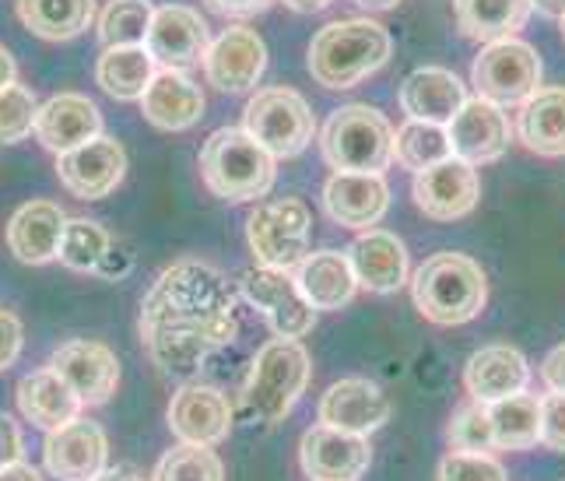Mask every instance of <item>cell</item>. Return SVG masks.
I'll list each match as a JSON object with an SVG mask.
<instances>
[{"label": "cell", "mask_w": 565, "mask_h": 481, "mask_svg": "<svg viewBox=\"0 0 565 481\" xmlns=\"http://www.w3.org/2000/svg\"><path fill=\"white\" fill-rule=\"evenodd\" d=\"M239 292L222 267L207 260H177L151 281L141 299V341L166 376H193L236 341Z\"/></svg>", "instance_id": "1"}, {"label": "cell", "mask_w": 565, "mask_h": 481, "mask_svg": "<svg viewBox=\"0 0 565 481\" xmlns=\"http://www.w3.org/2000/svg\"><path fill=\"white\" fill-rule=\"evenodd\" d=\"M390 53H394V40L380 22L369 18H344V22L323 25L313 43H309V74L313 82L327 92H348L369 74H376Z\"/></svg>", "instance_id": "2"}, {"label": "cell", "mask_w": 565, "mask_h": 481, "mask_svg": "<svg viewBox=\"0 0 565 481\" xmlns=\"http://www.w3.org/2000/svg\"><path fill=\"white\" fill-rule=\"evenodd\" d=\"M198 169L211 194L228 204L260 201L275 186V156L253 141L243 127L214 130L201 148Z\"/></svg>", "instance_id": "3"}, {"label": "cell", "mask_w": 565, "mask_h": 481, "mask_svg": "<svg viewBox=\"0 0 565 481\" xmlns=\"http://www.w3.org/2000/svg\"><path fill=\"white\" fill-rule=\"evenodd\" d=\"M412 296L418 313L428 323L457 327L475 320L484 310V302H489V278H484L481 264L471 257L436 254L415 271Z\"/></svg>", "instance_id": "4"}, {"label": "cell", "mask_w": 565, "mask_h": 481, "mask_svg": "<svg viewBox=\"0 0 565 481\" xmlns=\"http://www.w3.org/2000/svg\"><path fill=\"white\" fill-rule=\"evenodd\" d=\"M309 383V352L299 341L275 338L267 341L249 365L246 387H243V404L249 418H257L260 426L275 429L288 411L296 408Z\"/></svg>", "instance_id": "5"}, {"label": "cell", "mask_w": 565, "mask_h": 481, "mask_svg": "<svg viewBox=\"0 0 565 481\" xmlns=\"http://www.w3.org/2000/svg\"><path fill=\"white\" fill-rule=\"evenodd\" d=\"M323 159L334 172H376L383 177L394 162V127L373 106H341L320 130Z\"/></svg>", "instance_id": "6"}, {"label": "cell", "mask_w": 565, "mask_h": 481, "mask_svg": "<svg viewBox=\"0 0 565 481\" xmlns=\"http://www.w3.org/2000/svg\"><path fill=\"white\" fill-rule=\"evenodd\" d=\"M243 130L275 159H296L313 141V109L296 88H260L243 109Z\"/></svg>", "instance_id": "7"}, {"label": "cell", "mask_w": 565, "mask_h": 481, "mask_svg": "<svg viewBox=\"0 0 565 481\" xmlns=\"http://www.w3.org/2000/svg\"><path fill=\"white\" fill-rule=\"evenodd\" d=\"M309 233H313V215L299 197L264 201L246 218V239L253 257H257L260 267H275V271H296L306 260Z\"/></svg>", "instance_id": "8"}, {"label": "cell", "mask_w": 565, "mask_h": 481, "mask_svg": "<svg viewBox=\"0 0 565 481\" xmlns=\"http://www.w3.org/2000/svg\"><path fill=\"white\" fill-rule=\"evenodd\" d=\"M478 99L495 106H523L541 88V56L523 40H499L481 46L471 67Z\"/></svg>", "instance_id": "9"}, {"label": "cell", "mask_w": 565, "mask_h": 481, "mask_svg": "<svg viewBox=\"0 0 565 481\" xmlns=\"http://www.w3.org/2000/svg\"><path fill=\"white\" fill-rule=\"evenodd\" d=\"M239 292L243 299L257 310L267 327L278 338L299 341L313 331L317 323V310L309 306V299L302 296V288L291 271H275V267H249V271L239 278Z\"/></svg>", "instance_id": "10"}, {"label": "cell", "mask_w": 565, "mask_h": 481, "mask_svg": "<svg viewBox=\"0 0 565 481\" xmlns=\"http://www.w3.org/2000/svg\"><path fill=\"white\" fill-rule=\"evenodd\" d=\"M267 71V46L253 29L228 25L211 40L204 53V74L211 88L225 95H243L260 85Z\"/></svg>", "instance_id": "11"}, {"label": "cell", "mask_w": 565, "mask_h": 481, "mask_svg": "<svg viewBox=\"0 0 565 481\" xmlns=\"http://www.w3.org/2000/svg\"><path fill=\"white\" fill-rule=\"evenodd\" d=\"M127 151L116 138H95L74 151L56 156V180H61L77 201H103L124 183Z\"/></svg>", "instance_id": "12"}, {"label": "cell", "mask_w": 565, "mask_h": 481, "mask_svg": "<svg viewBox=\"0 0 565 481\" xmlns=\"http://www.w3.org/2000/svg\"><path fill=\"white\" fill-rule=\"evenodd\" d=\"M481 197V180L471 162L457 156L436 162L415 177V204L433 222H457L471 215Z\"/></svg>", "instance_id": "13"}, {"label": "cell", "mask_w": 565, "mask_h": 481, "mask_svg": "<svg viewBox=\"0 0 565 481\" xmlns=\"http://www.w3.org/2000/svg\"><path fill=\"white\" fill-rule=\"evenodd\" d=\"M50 365L67 380V387L88 408H99L120 387V359L103 341H85V338L64 341L53 352Z\"/></svg>", "instance_id": "14"}, {"label": "cell", "mask_w": 565, "mask_h": 481, "mask_svg": "<svg viewBox=\"0 0 565 481\" xmlns=\"http://www.w3.org/2000/svg\"><path fill=\"white\" fill-rule=\"evenodd\" d=\"M207 46H211L207 22L193 8H183V4L154 8L145 50L151 53V61L159 67L186 71L193 64H204Z\"/></svg>", "instance_id": "15"}, {"label": "cell", "mask_w": 565, "mask_h": 481, "mask_svg": "<svg viewBox=\"0 0 565 481\" xmlns=\"http://www.w3.org/2000/svg\"><path fill=\"white\" fill-rule=\"evenodd\" d=\"M169 429L190 447H218L232 432V404L218 387L186 383L169 400Z\"/></svg>", "instance_id": "16"}, {"label": "cell", "mask_w": 565, "mask_h": 481, "mask_svg": "<svg viewBox=\"0 0 565 481\" xmlns=\"http://www.w3.org/2000/svg\"><path fill=\"white\" fill-rule=\"evenodd\" d=\"M299 464L309 481H359L373 464V447L369 436L317 426L299 442Z\"/></svg>", "instance_id": "17"}, {"label": "cell", "mask_w": 565, "mask_h": 481, "mask_svg": "<svg viewBox=\"0 0 565 481\" xmlns=\"http://www.w3.org/2000/svg\"><path fill=\"white\" fill-rule=\"evenodd\" d=\"M106 457H109V439L99 421L92 418H74L71 426L46 432L43 442L46 471L56 481H92L95 474L106 471Z\"/></svg>", "instance_id": "18"}, {"label": "cell", "mask_w": 565, "mask_h": 481, "mask_svg": "<svg viewBox=\"0 0 565 481\" xmlns=\"http://www.w3.org/2000/svg\"><path fill=\"white\" fill-rule=\"evenodd\" d=\"M317 415H320V426L369 436L380 426H386L390 397L383 394L380 383L365 380V376H348V380L330 383L327 394L320 397Z\"/></svg>", "instance_id": "19"}, {"label": "cell", "mask_w": 565, "mask_h": 481, "mask_svg": "<svg viewBox=\"0 0 565 481\" xmlns=\"http://www.w3.org/2000/svg\"><path fill=\"white\" fill-rule=\"evenodd\" d=\"M446 133H450L454 156L471 165L499 162L513 141L510 117L502 113V106L484 99H467L463 109L450 120V127H446Z\"/></svg>", "instance_id": "20"}, {"label": "cell", "mask_w": 565, "mask_h": 481, "mask_svg": "<svg viewBox=\"0 0 565 481\" xmlns=\"http://www.w3.org/2000/svg\"><path fill=\"white\" fill-rule=\"evenodd\" d=\"M35 138L53 156H64V151H74L95 138H103V113L88 95L77 92L53 95V99L39 106Z\"/></svg>", "instance_id": "21"}, {"label": "cell", "mask_w": 565, "mask_h": 481, "mask_svg": "<svg viewBox=\"0 0 565 481\" xmlns=\"http://www.w3.org/2000/svg\"><path fill=\"white\" fill-rule=\"evenodd\" d=\"M327 215L344 228L369 233L390 207V186L376 172H334L323 186Z\"/></svg>", "instance_id": "22"}, {"label": "cell", "mask_w": 565, "mask_h": 481, "mask_svg": "<svg viewBox=\"0 0 565 481\" xmlns=\"http://www.w3.org/2000/svg\"><path fill=\"white\" fill-rule=\"evenodd\" d=\"M348 260H352L359 288H369V292H376V296H390V292H397V288H404L407 271H412L407 246L394 233H383V228L362 233L348 246Z\"/></svg>", "instance_id": "23"}, {"label": "cell", "mask_w": 565, "mask_h": 481, "mask_svg": "<svg viewBox=\"0 0 565 481\" xmlns=\"http://www.w3.org/2000/svg\"><path fill=\"white\" fill-rule=\"evenodd\" d=\"M64 225H67V215L61 211V204L25 201L11 215V222L4 228V243L14 260L39 267V264L56 260V246H61Z\"/></svg>", "instance_id": "24"}, {"label": "cell", "mask_w": 565, "mask_h": 481, "mask_svg": "<svg viewBox=\"0 0 565 481\" xmlns=\"http://www.w3.org/2000/svg\"><path fill=\"white\" fill-rule=\"evenodd\" d=\"M467 88L454 71L446 67H418L401 85V109L412 120L450 127V120L463 109Z\"/></svg>", "instance_id": "25"}, {"label": "cell", "mask_w": 565, "mask_h": 481, "mask_svg": "<svg viewBox=\"0 0 565 481\" xmlns=\"http://www.w3.org/2000/svg\"><path fill=\"white\" fill-rule=\"evenodd\" d=\"M141 117L159 130H186L204 117V92L190 74L159 67L141 95Z\"/></svg>", "instance_id": "26"}, {"label": "cell", "mask_w": 565, "mask_h": 481, "mask_svg": "<svg viewBox=\"0 0 565 481\" xmlns=\"http://www.w3.org/2000/svg\"><path fill=\"white\" fill-rule=\"evenodd\" d=\"M18 408L35 429L53 432L61 426H71L74 418H82L85 404L53 365H43V370H32L29 376L18 380Z\"/></svg>", "instance_id": "27"}, {"label": "cell", "mask_w": 565, "mask_h": 481, "mask_svg": "<svg viewBox=\"0 0 565 481\" xmlns=\"http://www.w3.org/2000/svg\"><path fill=\"white\" fill-rule=\"evenodd\" d=\"M527 359H523L510 344H489V349L475 352L467 359L463 387L478 404H495L502 397H513L527 391Z\"/></svg>", "instance_id": "28"}, {"label": "cell", "mask_w": 565, "mask_h": 481, "mask_svg": "<svg viewBox=\"0 0 565 481\" xmlns=\"http://www.w3.org/2000/svg\"><path fill=\"white\" fill-rule=\"evenodd\" d=\"M296 281L313 310H341L355 299V271L341 249H317L296 267Z\"/></svg>", "instance_id": "29"}, {"label": "cell", "mask_w": 565, "mask_h": 481, "mask_svg": "<svg viewBox=\"0 0 565 481\" xmlns=\"http://www.w3.org/2000/svg\"><path fill=\"white\" fill-rule=\"evenodd\" d=\"M516 133L523 148L534 156L562 159L565 156V85L537 88L527 103L520 106Z\"/></svg>", "instance_id": "30"}, {"label": "cell", "mask_w": 565, "mask_h": 481, "mask_svg": "<svg viewBox=\"0 0 565 481\" xmlns=\"http://www.w3.org/2000/svg\"><path fill=\"white\" fill-rule=\"evenodd\" d=\"M454 11L467 40L489 46L499 40H513L527 25L534 8L531 0H454Z\"/></svg>", "instance_id": "31"}, {"label": "cell", "mask_w": 565, "mask_h": 481, "mask_svg": "<svg viewBox=\"0 0 565 481\" xmlns=\"http://www.w3.org/2000/svg\"><path fill=\"white\" fill-rule=\"evenodd\" d=\"M14 8L18 22L50 43L74 40L95 22V0H14Z\"/></svg>", "instance_id": "32"}, {"label": "cell", "mask_w": 565, "mask_h": 481, "mask_svg": "<svg viewBox=\"0 0 565 481\" xmlns=\"http://www.w3.org/2000/svg\"><path fill=\"white\" fill-rule=\"evenodd\" d=\"M159 74V64L151 61L145 46H113L103 50L99 64H95V82L106 95L120 103H141V95Z\"/></svg>", "instance_id": "33"}, {"label": "cell", "mask_w": 565, "mask_h": 481, "mask_svg": "<svg viewBox=\"0 0 565 481\" xmlns=\"http://www.w3.org/2000/svg\"><path fill=\"white\" fill-rule=\"evenodd\" d=\"M495 450H527L541 442V400L527 391L489 404Z\"/></svg>", "instance_id": "34"}, {"label": "cell", "mask_w": 565, "mask_h": 481, "mask_svg": "<svg viewBox=\"0 0 565 481\" xmlns=\"http://www.w3.org/2000/svg\"><path fill=\"white\" fill-rule=\"evenodd\" d=\"M116 246V239L109 236V228H103L99 222L92 218H67L64 225V236H61V246H56V260L71 271H95L99 275V267L106 264L109 249Z\"/></svg>", "instance_id": "35"}, {"label": "cell", "mask_w": 565, "mask_h": 481, "mask_svg": "<svg viewBox=\"0 0 565 481\" xmlns=\"http://www.w3.org/2000/svg\"><path fill=\"white\" fill-rule=\"evenodd\" d=\"M450 133L439 124H422V120H407L397 133H394V162L412 169V172H425L436 162L450 159Z\"/></svg>", "instance_id": "36"}, {"label": "cell", "mask_w": 565, "mask_h": 481, "mask_svg": "<svg viewBox=\"0 0 565 481\" xmlns=\"http://www.w3.org/2000/svg\"><path fill=\"white\" fill-rule=\"evenodd\" d=\"M154 18L151 0H109L99 14V43L113 46H145Z\"/></svg>", "instance_id": "37"}, {"label": "cell", "mask_w": 565, "mask_h": 481, "mask_svg": "<svg viewBox=\"0 0 565 481\" xmlns=\"http://www.w3.org/2000/svg\"><path fill=\"white\" fill-rule=\"evenodd\" d=\"M151 481H225V464H222V457L214 453V447H190V442H180V447H172L159 460Z\"/></svg>", "instance_id": "38"}, {"label": "cell", "mask_w": 565, "mask_h": 481, "mask_svg": "<svg viewBox=\"0 0 565 481\" xmlns=\"http://www.w3.org/2000/svg\"><path fill=\"white\" fill-rule=\"evenodd\" d=\"M446 439H450L454 450L463 453H492L495 450V432H492V418H489V404H463V408L454 411L450 429H446Z\"/></svg>", "instance_id": "39"}, {"label": "cell", "mask_w": 565, "mask_h": 481, "mask_svg": "<svg viewBox=\"0 0 565 481\" xmlns=\"http://www.w3.org/2000/svg\"><path fill=\"white\" fill-rule=\"evenodd\" d=\"M35 117H39V103L32 88L18 82L0 88V145L25 141L35 130Z\"/></svg>", "instance_id": "40"}, {"label": "cell", "mask_w": 565, "mask_h": 481, "mask_svg": "<svg viewBox=\"0 0 565 481\" xmlns=\"http://www.w3.org/2000/svg\"><path fill=\"white\" fill-rule=\"evenodd\" d=\"M439 481H505V468L489 453L450 450L439 464Z\"/></svg>", "instance_id": "41"}, {"label": "cell", "mask_w": 565, "mask_h": 481, "mask_svg": "<svg viewBox=\"0 0 565 481\" xmlns=\"http://www.w3.org/2000/svg\"><path fill=\"white\" fill-rule=\"evenodd\" d=\"M541 442L565 453V394L541 397Z\"/></svg>", "instance_id": "42"}, {"label": "cell", "mask_w": 565, "mask_h": 481, "mask_svg": "<svg viewBox=\"0 0 565 481\" xmlns=\"http://www.w3.org/2000/svg\"><path fill=\"white\" fill-rule=\"evenodd\" d=\"M22 341H25V327L14 313L0 310V373L11 370L14 359L22 355Z\"/></svg>", "instance_id": "43"}, {"label": "cell", "mask_w": 565, "mask_h": 481, "mask_svg": "<svg viewBox=\"0 0 565 481\" xmlns=\"http://www.w3.org/2000/svg\"><path fill=\"white\" fill-rule=\"evenodd\" d=\"M18 460H25V436H22V426L8 415L0 411V471L18 464Z\"/></svg>", "instance_id": "44"}, {"label": "cell", "mask_w": 565, "mask_h": 481, "mask_svg": "<svg viewBox=\"0 0 565 481\" xmlns=\"http://www.w3.org/2000/svg\"><path fill=\"white\" fill-rule=\"evenodd\" d=\"M204 4L211 11L225 14V18H249V14L267 11L270 4H275V0H204Z\"/></svg>", "instance_id": "45"}, {"label": "cell", "mask_w": 565, "mask_h": 481, "mask_svg": "<svg viewBox=\"0 0 565 481\" xmlns=\"http://www.w3.org/2000/svg\"><path fill=\"white\" fill-rule=\"evenodd\" d=\"M541 380L548 383L552 394H565V344H558V349L544 359L541 365Z\"/></svg>", "instance_id": "46"}, {"label": "cell", "mask_w": 565, "mask_h": 481, "mask_svg": "<svg viewBox=\"0 0 565 481\" xmlns=\"http://www.w3.org/2000/svg\"><path fill=\"white\" fill-rule=\"evenodd\" d=\"M0 481H43V474H39L32 464H25V460H18V464L0 471Z\"/></svg>", "instance_id": "47"}, {"label": "cell", "mask_w": 565, "mask_h": 481, "mask_svg": "<svg viewBox=\"0 0 565 481\" xmlns=\"http://www.w3.org/2000/svg\"><path fill=\"white\" fill-rule=\"evenodd\" d=\"M18 82V64H14V56L0 46V88H8Z\"/></svg>", "instance_id": "48"}, {"label": "cell", "mask_w": 565, "mask_h": 481, "mask_svg": "<svg viewBox=\"0 0 565 481\" xmlns=\"http://www.w3.org/2000/svg\"><path fill=\"white\" fill-rule=\"evenodd\" d=\"M92 481H145L138 471H130V468H106L103 474H95Z\"/></svg>", "instance_id": "49"}, {"label": "cell", "mask_w": 565, "mask_h": 481, "mask_svg": "<svg viewBox=\"0 0 565 481\" xmlns=\"http://www.w3.org/2000/svg\"><path fill=\"white\" fill-rule=\"evenodd\" d=\"M330 4H334V0H285V8L299 11V14H313V11H323Z\"/></svg>", "instance_id": "50"}, {"label": "cell", "mask_w": 565, "mask_h": 481, "mask_svg": "<svg viewBox=\"0 0 565 481\" xmlns=\"http://www.w3.org/2000/svg\"><path fill=\"white\" fill-rule=\"evenodd\" d=\"M531 8H537L541 14H548V18H565V0H531Z\"/></svg>", "instance_id": "51"}, {"label": "cell", "mask_w": 565, "mask_h": 481, "mask_svg": "<svg viewBox=\"0 0 565 481\" xmlns=\"http://www.w3.org/2000/svg\"><path fill=\"white\" fill-rule=\"evenodd\" d=\"M352 4H359L365 11H390V8H397L401 0H352Z\"/></svg>", "instance_id": "52"}, {"label": "cell", "mask_w": 565, "mask_h": 481, "mask_svg": "<svg viewBox=\"0 0 565 481\" xmlns=\"http://www.w3.org/2000/svg\"><path fill=\"white\" fill-rule=\"evenodd\" d=\"M562 40H565V18H562Z\"/></svg>", "instance_id": "53"}]
</instances>
